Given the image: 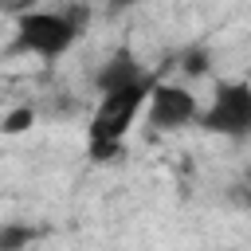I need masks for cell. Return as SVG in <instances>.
I'll list each match as a JSON object with an SVG mask.
<instances>
[{
    "label": "cell",
    "instance_id": "cell-1",
    "mask_svg": "<svg viewBox=\"0 0 251 251\" xmlns=\"http://www.w3.org/2000/svg\"><path fill=\"white\" fill-rule=\"evenodd\" d=\"M153 75L145 78H133V82H122V86H110V90H98V110L90 118V133H86V149L94 161H110L118 157L126 133L133 129V122L141 118L145 102H149V90H153Z\"/></svg>",
    "mask_w": 251,
    "mask_h": 251
},
{
    "label": "cell",
    "instance_id": "cell-2",
    "mask_svg": "<svg viewBox=\"0 0 251 251\" xmlns=\"http://www.w3.org/2000/svg\"><path fill=\"white\" fill-rule=\"evenodd\" d=\"M82 27H86V8H63V12L31 8V12L16 16V31H12V47L8 51L55 63L78 43Z\"/></svg>",
    "mask_w": 251,
    "mask_h": 251
},
{
    "label": "cell",
    "instance_id": "cell-5",
    "mask_svg": "<svg viewBox=\"0 0 251 251\" xmlns=\"http://www.w3.org/2000/svg\"><path fill=\"white\" fill-rule=\"evenodd\" d=\"M149 71L133 59V51H114L110 55V63H102V71L94 75V86L98 90H110V86H122V82H133V78H145Z\"/></svg>",
    "mask_w": 251,
    "mask_h": 251
},
{
    "label": "cell",
    "instance_id": "cell-7",
    "mask_svg": "<svg viewBox=\"0 0 251 251\" xmlns=\"http://www.w3.org/2000/svg\"><path fill=\"white\" fill-rule=\"evenodd\" d=\"M31 239H35L31 227H4V231H0V247H24V243H31Z\"/></svg>",
    "mask_w": 251,
    "mask_h": 251
},
{
    "label": "cell",
    "instance_id": "cell-4",
    "mask_svg": "<svg viewBox=\"0 0 251 251\" xmlns=\"http://www.w3.org/2000/svg\"><path fill=\"white\" fill-rule=\"evenodd\" d=\"M145 114H149L153 129H184L192 122H200V102L192 90H184L176 82H153Z\"/></svg>",
    "mask_w": 251,
    "mask_h": 251
},
{
    "label": "cell",
    "instance_id": "cell-6",
    "mask_svg": "<svg viewBox=\"0 0 251 251\" xmlns=\"http://www.w3.org/2000/svg\"><path fill=\"white\" fill-rule=\"evenodd\" d=\"M35 122V110L31 106H20V110H12L8 118H4V133H20V129H27Z\"/></svg>",
    "mask_w": 251,
    "mask_h": 251
},
{
    "label": "cell",
    "instance_id": "cell-3",
    "mask_svg": "<svg viewBox=\"0 0 251 251\" xmlns=\"http://www.w3.org/2000/svg\"><path fill=\"white\" fill-rule=\"evenodd\" d=\"M200 129L220 133L227 141H247L251 137V82H239V78L220 82L212 102L200 110Z\"/></svg>",
    "mask_w": 251,
    "mask_h": 251
},
{
    "label": "cell",
    "instance_id": "cell-8",
    "mask_svg": "<svg viewBox=\"0 0 251 251\" xmlns=\"http://www.w3.org/2000/svg\"><path fill=\"white\" fill-rule=\"evenodd\" d=\"M39 0H0V12L4 16H24V12H31Z\"/></svg>",
    "mask_w": 251,
    "mask_h": 251
},
{
    "label": "cell",
    "instance_id": "cell-9",
    "mask_svg": "<svg viewBox=\"0 0 251 251\" xmlns=\"http://www.w3.org/2000/svg\"><path fill=\"white\" fill-rule=\"evenodd\" d=\"M106 8H129V4H137V0H102Z\"/></svg>",
    "mask_w": 251,
    "mask_h": 251
}]
</instances>
